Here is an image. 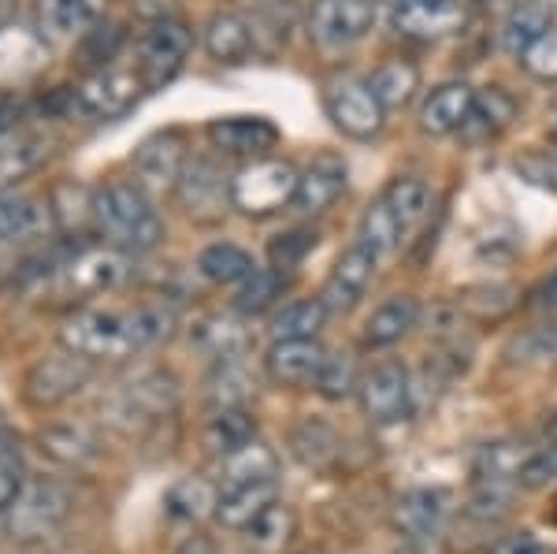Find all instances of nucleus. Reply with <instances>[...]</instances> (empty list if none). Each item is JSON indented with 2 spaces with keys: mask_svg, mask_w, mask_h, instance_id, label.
<instances>
[{
  "mask_svg": "<svg viewBox=\"0 0 557 554\" xmlns=\"http://www.w3.org/2000/svg\"><path fill=\"white\" fill-rule=\"evenodd\" d=\"M186 164H190V157H186L183 134L160 131L141 141L138 153H134V175H138L134 183H138L141 190H175Z\"/></svg>",
  "mask_w": 557,
  "mask_h": 554,
  "instance_id": "2eb2a0df",
  "label": "nucleus"
},
{
  "mask_svg": "<svg viewBox=\"0 0 557 554\" xmlns=\"http://www.w3.org/2000/svg\"><path fill=\"white\" fill-rule=\"evenodd\" d=\"M15 4H20V0H0V26L8 23V15L15 12Z\"/></svg>",
  "mask_w": 557,
  "mask_h": 554,
  "instance_id": "4d7b16f0",
  "label": "nucleus"
},
{
  "mask_svg": "<svg viewBox=\"0 0 557 554\" xmlns=\"http://www.w3.org/2000/svg\"><path fill=\"white\" fill-rule=\"evenodd\" d=\"M178 554H220V551H215V543L205 540V535H190V540L178 547Z\"/></svg>",
  "mask_w": 557,
  "mask_h": 554,
  "instance_id": "5fc2aeb1",
  "label": "nucleus"
},
{
  "mask_svg": "<svg viewBox=\"0 0 557 554\" xmlns=\"http://www.w3.org/2000/svg\"><path fill=\"white\" fill-rule=\"evenodd\" d=\"M101 20V0H38V30L49 41H75Z\"/></svg>",
  "mask_w": 557,
  "mask_h": 554,
  "instance_id": "393cba45",
  "label": "nucleus"
},
{
  "mask_svg": "<svg viewBox=\"0 0 557 554\" xmlns=\"http://www.w3.org/2000/svg\"><path fill=\"white\" fill-rule=\"evenodd\" d=\"M146 89L149 86H146V78H141L138 67L104 64V67H97L83 86H75L71 104H75L83 115H89V120L108 123V120H123V115L141 101Z\"/></svg>",
  "mask_w": 557,
  "mask_h": 554,
  "instance_id": "423d86ee",
  "label": "nucleus"
},
{
  "mask_svg": "<svg viewBox=\"0 0 557 554\" xmlns=\"http://www.w3.org/2000/svg\"><path fill=\"white\" fill-rule=\"evenodd\" d=\"M175 312L164 301L138 309H78L60 328V343L86 361H123L172 335Z\"/></svg>",
  "mask_w": 557,
  "mask_h": 554,
  "instance_id": "f257e3e1",
  "label": "nucleus"
},
{
  "mask_svg": "<svg viewBox=\"0 0 557 554\" xmlns=\"http://www.w3.org/2000/svg\"><path fill=\"white\" fill-rule=\"evenodd\" d=\"M205 49L215 64H246L257 52V26L238 12H215L205 26Z\"/></svg>",
  "mask_w": 557,
  "mask_h": 554,
  "instance_id": "b1692460",
  "label": "nucleus"
},
{
  "mask_svg": "<svg viewBox=\"0 0 557 554\" xmlns=\"http://www.w3.org/2000/svg\"><path fill=\"white\" fill-rule=\"evenodd\" d=\"M45 223V212L38 201L23 190H0V243H23V238L38 235Z\"/></svg>",
  "mask_w": 557,
  "mask_h": 554,
  "instance_id": "f704fd0d",
  "label": "nucleus"
},
{
  "mask_svg": "<svg viewBox=\"0 0 557 554\" xmlns=\"http://www.w3.org/2000/svg\"><path fill=\"white\" fill-rule=\"evenodd\" d=\"M517 306V291L506 287V283H475V287H465L457 294V309L469 312L472 320H502L509 317Z\"/></svg>",
  "mask_w": 557,
  "mask_h": 554,
  "instance_id": "58836bf2",
  "label": "nucleus"
},
{
  "mask_svg": "<svg viewBox=\"0 0 557 554\" xmlns=\"http://www.w3.org/2000/svg\"><path fill=\"white\" fill-rule=\"evenodd\" d=\"M290 532H294V514L286 510V503H275V506H268V510L260 514L253 525H249V529H246V540L253 543L257 551L275 554V551H283V547H286Z\"/></svg>",
  "mask_w": 557,
  "mask_h": 554,
  "instance_id": "37998d69",
  "label": "nucleus"
},
{
  "mask_svg": "<svg viewBox=\"0 0 557 554\" xmlns=\"http://www.w3.org/2000/svg\"><path fill=\"white\" fill-rule=\"evenodd\" d=\"M215 498H220V491H212V484H205V480H197V477H186L168 491L164 506L178 521H201L205 514H215Z\"/></svg>",
  "mask_w": 557,
  "mask_h": 554,
  "instance_id": "79ce46f5",
  "label": "nucleus"
},
{
  "mask_svg": "<svg viewBox=\"0 0 557 554\" xmlns=\"http://www.w3.org/2000/svg\"><path fill=\"white\" fill-rule=\"evenodd\" d=\"M546 517H550V525L557 529V498H554V506H550V514H546Z\"/></svg>",
  "mask_w": 557,
  "mask_h": 554,
  "instance_id": "bf43d9fd",
  "label": "nucleus"
},
{
  "mask_svg": "<svg viewBox=\"0 0 557 554\" xmlns=\"http://www.w3.org/2000/svg\"><path fill=\"white\" fill-rule=\"evenodd\" d=\"M71 514V495L60 480H26L23 495L12 503V510L4 514V529L12 540L34 543L45 540L64 525V517Z\"/></svg>",
  "mask_w": 557,
  "mask_h": 554,
  "instance_id": "39448f33",
  "label": "nucleus"
},
{
  "mask_svg": "<svg viewBox=\"0 0 557 554\" xmlns=\"http://www.w3.org/2000/svg\"><path fill=\"white\" fill-rule=\"evenodd\" d=\"M546 357L557 361V324L550 328V332H546Z\"/></svg>",
  "mask_w": 557,
  "mask_h": 554,
  "instance_id": "6e6d98bb",
  "label": "nucleus"
},
{
  "mask_svg": "<svg viewBox=\"0 0 557 554\" xmlns=\"http://www.w3.org/2000/svg\"><path fill=\"white\" fill-rule=\"evenodd\" d=\"M242 387H246V369H242L238 357L215 361V377L209 380V398H215L220 406H242Z\"/></svg>",
  "mask_w": 557,
  "mask_h": 554,
  "instance_id": "8fccbe9b",
  "label": "nucleus"
},
{
  "mask_svg": "<svg viewBox=\"0 0 557 554\" xmlns=\"http://www.w3.org/2000/svg\"><path fill=\"white\" fill-rule=\"evenodd\" d=\"M253 257L249 249H242L238 243H212L201 249L197 257V272L205 275L209 283H242L246 275H253Z\"/></svg>",
  "mask_w": 557,
  "mask_h": 554,
  "instance_id": "c9c22d12",
  "label": "nucleus"
},
{
  "mask_svg": "<svg viewBox=\"0 0 557 554\" xmlns=\"http://www.w3.org/2000/svg\"><path fill=\"white\" fill-rule=\"evenodd\" d=\"M383 198H386V205H391L394 212H398L406 235H409V231H417L420 223L428 220V212H431V186L420 175H398L391 186H386Z\"/></svg>",
  "mask_w": 557,
  "mask_h": 554,
  "instance_id": "e433bc0d",
  "label": "nucleus"
},
{
  "mask_svg": "<svg viewBox=\"0 0 557 554\" xmlns=\"http://www.w3.org/2000/svg\"><path fill=\"white\" fill-rule=\"evenodd\" d=\"M49 64V45L41 30H26L20 23L0 26V86H20L41 75Z\"/></svg>",
  "mask_w": 557,
  "mask_h": 554,
  "instance_id": "a211bd4d",
  "label": "nucleus"
},
{
  "mask_svg": "<svg viewBox=\"0 0 557 554\" xmlns=\"http://www.w3.org/2000/svg\"><path fill=\"white\" fill-rule=\"evenodd\" d=\"M517 172L528 183L543 186V190H557V146L554 149H535V153L517 160Z\"/></svg>",
  "mask_w": 557,
  "mask_h": 554,
  "instance_id": "3c124183",
  "label": "nucleus"
},
{
  "mask_svg": "<svg viewBox=\"0 0 557 554\" xmlns=\"http://www.w3.org/2000/svg\"><path fill=\"white\" fill-rule=\"evenodd\" d=\"M401 238H406V227H401L398 212L386 205V198H375L368 209L361 212V227H357V243H364L372 249L375 257H391L394 249L401 246Z\"/></svg>",
  "mask_w": 557,
  "mask_h": 554,
  "instance_id": "2f4dec72",
  "label": "nucleus"
},
{
  "mask_svg": "<svg viewBox=\"0 0 557 554\" xmlns=\"http://www.w3.org/2000/svg\"><path fill=\"white\" fill-rule=\"evenodd\" d=\"M550 12L554 8L546 4V0H517L506 12V20H502V45H506L513 57H520L539 34L550 30Z\"/></svg>",
  "mask_w": 557,
  "mask_h": 554,
  "instance_id": "c85d7f7f",
  "label": "nucleus"
},
{
  "mask_svg": "<svg viewBox=\"0 0 557 554\" xmlns=\"http://www.w3.org/2000/svg\"><path fill=\"white\" fill-rule=\"evenodd\" d=\"M517 115V101L506 94L502 86H491L487 97H475V112L469 120V127H483L487 134H498L509 127V120ZM465 127V131H469Z\"/></svg>",
  "mask_w": 557,
  "mask_h": 554,
  "instance_id": "49530a36",
  "label": "nucleus"
},
{
  "mask_svg": "<svg viewBox=\"0 0 557 554\" xmlns=\"http://www.w3.org/2000/svg\"><path fill=\"white\" fill-rule=\"evenodd\" d=\"M475 89L469 83H443L428 94V101L420 104V131L446 138V134H461L469 127L475 112Z\"/></svg>",
  "mask_w": 557,
  "mask_h": 554,
  "instance_id": "aec40b11",
  "label": "nucleus"
},
{
  "mask_svg": "<svg viewBox=\"0 0 557 554\" xmlns=\"http://www.w3.org/2000/svg\"><path fill=\"white\" fill-rule=\"evenodd\" d=\"M127 254L115 246H83L67 257V261L57 264L52 280H57V291L64 298L75 301H89L101 298V294H112L127 280Z\"/></svg>",
  "mask_w": 557,
  "mask_h": 554,
  "instance_id": "20e7f679",
  "label": "nucleus"
},
{
  "mask_svg": "<svg viewBox=\"0 0 557 554\" xmlns=\"http://www.w3.org/2000/svg\"><path fill=\"white\" fill-rule=\"evenodd\" d=\"M26 488V461L23 446L12 440V432L0 440V514L12 510V503L23 495Z\"/></svg>",
  "mask_w": 557,
  "mask_h": 554,
  "instance_id": "a18cd8bd",
  "label": "nucleus"
},
{
  "mask_svg": "<svg viewBox=\"0 0 557 554\" xmlns=\"http://www.w3.org/2000/svg\"><path fill=\"white\" fill-rule=\"evenodd\" d=\"M327 361L320 338H275L264 357V369L278 387H317V377Z\"/></svg>",
  "mask_w": 557,
  "mask_h": 554,
  "instance_id": "f3484780",
  "label": "nucleus"
},
{
  "mask_svg": "<svg viewBox=\"0 0 557 554\" xmlns=\"http://www.w3.org/2000/svg\"><path fill=\"white\" fill-rule=\"evenodd\" d=\"M278 503V480H253V484H223L215 498V517L220 525L235 532H246L268 506Z\"/></svg>",
  "mask_w": 557,
  "mask_h": 554,
  "instance_id": "5701e85b",
  "label": "nucleus"
},
{
  "mask_svg": "<svg viewBox=\"0 0 557 554\" xmlns=\"http://www.w3.org/2000/svg\"><path fill=\"white\" fill-rule=\"evenodd\" d=\"M375 268H380V257L372 254L364 243H354L343 249V257L331 268V275L323 280V291H320V301L327 306L331 312H349L361 306V298L368 294L375 280Z\"/></svg>",
  "mask_w": 557,
  "mask_h": 554,
  "instance_id": "4468645a",
  "label": "nucleus"
},
{
  "mask_svg": "<svg viewBox=\"0 0 557 554\" xmlns=\"http://www.w3.org/2000/svg\"><path fill=\"white\" fill-rule=\"evenodd\" d=\"M361 387V377H357V365L349 354H327V361H323L320 377H317V391L327 402H343L349 398L354 391Z\"/></svg>",
  "mask_w": 557,
  "mask_h": 554,
  "instance_id": "c03bdc74",
  "label": "nucleus"
},
{
  "mask_svg": "<svg viewBox=\"0 0 557 554\" xmlns=\"http://www.w3.org/2000/svg\"><path fill=\"white\" fill-rule=\"evenodd\" d=\"M190 49H194L190 26L172 20V15L152 20L149 30L138 38V71H141V78H146V86L157 89V86L172 83L178 71H183Z\"/></svg>",
  "mask_w": 557,
  "mask_h": 554,
  "instance_id": "6e6552de",
  "label": "nucleus"
},
{
  "mask_svg": "<svg viewBox=\"0 0 557 554\" xmlns=\"http://www.w3.org/2000/svg\"><path fill=\"white\" fill-rule=\"evenodd\" d=\"M550 138H554V146H557V101H554V127H550Z\"/></svg>",
  "mask_w": 557,
  "mask_h": 554,
  "instance_id": "13d9d810",
  "label": "nucleus"
},
{
  "mask_svg": "<svg viewBox=\"0 0 557 554\" xmlns=\"http://www.w3.org/2000/svg\"><path fill=\"white\" fill-rule=\"evenodd\" d=\"M290 451H294V458L305 461V466L323 469L338 454V440H335V432H331L327 424L312 421V417H309V421H301L290 432Z\"/></svg>",
  "mask_w": 557,
  "mask_h": 554,
  "instance_id": "a19ab883",
  "label": "nucleus"
},
{
  "mask_svg": "<svg viewBox=\"0 0 557 554\" xmlns=\"http://www.w3.org/2000/svg\"><path fill=\"white\" fill-rule=\"evenodd\" d=\"M309 249H317V231H309V227H294V231H286V235H278L275 243L268 246V257H272V268H278V272H286V268L301 264Z\"/></svg>",
  "mask_w": 557,
  "mask_h": 554,
  "instance_id": "09e8293b",
  "label": "nucleus"
},
{
  "mask_svg": "<svg viewBox=\"0 0 557 554\" xmlns=\"http://www.w3.org/2000/svg\"><path fill=\"white\" fill-rule=\"evenodd\" d=\"M209 141L227 157L260 160L278 146V127L264 115H220L209 123Z\"/></svg>",
  "mask_w": 557,
  "mask_h": 554,
  "instance_id": "dca6fc26",
  "label": "nucleus"
},
{
  "mask_svg": "<svg viewBox=\"0 0 557 554\" xmlns=\"http://www.w3.org/2000/svg\"><path fill=\"white\" fill-rule=\"evenodd\" d=\"M375 23V0H312L309 38L323 49H346L361 41Z\"/></svg>",
  "mask_w": 557,
  "mask_h": 554,
  "instance_id": "f8f14e48",
  "label": "nucleus"
},
{
  "mask_svg": "<svg viewBox=\"0 0 557 554\" xmlns=\"http://www.w3.org/2000/svg\"><path fill=\"white\" fill-rule=\"evenodd\" d=\"M327 306L320 298H298L286 301L272 317V338H317L320 328L327 324Z\"/></svg>",
  "mask_w": 557,
  "mask_h": 554,
  "instance_id": "4c0bfd02",
  "label": "nucleus"
},
{
  "mask_svg": "<svg viewBox=\"0 0 557 554\" xmlns=\"http://www.w3.org/2000/svg\"><path fill=\"white\" fill-rule=\"evenodd\" d=\"M178 406V383L172 372L149 369L141 377H134L120 395L112 398V421L115 424H152L160 417H168Z\"/></svg>",
  "mask_w": 557,
  "mask_h": 554,
  "instance_id": "9d476101",
  "label": "nucleus"
},
{
  "mask_svg": "<svg viewBox=\"0 0 557 554\" xmlns=\"http://www.w3.org/2000/svg\"><path fill=\"white\" fill-rule=\"evenodd\" d=\"M323 109H327V120L354 141H368L383 131L386 109L380 97H375L368 78H357V75L331 78V83L323 86Z\"/></svg>",
  "mask_w": 557,
  "mask_h": 554,
  "instance_id": "0eeeda50",
  "label": "nucleus"
},
{
  "mask_svg": "<svg viewBox=\"0 0 557 554\" xmlns=\"http://www.w3.org/2000/svg\"><path fill=\"white\" fill-rule=\"evenodd\" d=\"M8 435V424H4V414H0V440Z\"/></svg>",
  "mask_w": 557,
  "mask_h": 554,
  "instance_id": "052dcab7",
  "label": "nucleus"
},
{
  "mask_svg": "<svg viewBox=\"0 0 557 554\" xmlns=\"http://www.w3.org/2000/svg\"><path fill=\"white\" fill-rule=\"evenodd\" d=\"M546 4H550V8H557V0H546Z\"/></svg>",
  "mask_w": 557,
  "mask_h": 554,
  "instance_id": "680f3d73",
  "label": "nucleus"
},
{
  "mask_svg": "<svg viewBox=\"0 0 557 554\" xmlns=\"http://www.w3.org/2000/svg\"><path fill=\"white\" fill-rule=\"evenodd\" d=\"M491 554H557V543H546V540H539L535 532L520 529V532H509L506 540L494 543Z\"/></svg>",
  "mask_w": 557,
  "mask_h": 554,
  "instance_id": "603ef678",
  "label": "nucleus"
},
{
  "mask_svg": "<svg viewBox=\"0 0 557 554\" xmlns=\"http://www.w3.org/2000/svg\"><path fill=\"white\" fill-rule=\"evenodd\" d=\"M278 477V458H275V451L268 443H246V446H238L235 454H227L223 458V480H220V488L223 484H253V480H275Z\"/></svg>",
  "mask_w": 557,
  "mask_h": 554,
  "instance_id": "72a5a7b5",
  "label": "nucleus"
},
{
  "mask_svg": "<svg viewBox=\"0 0 557 554\" xmlns=\"http://www.w3.org/2000/svg\"><path fill=\"white\" fill-rule=\"evenodd\" d=\"M372 89L375 97L383 101V109H406V104L417 97L420 89V67L412 60H401V57H391L383 60L380 67L372 71Z\"/></svg>",
  "mask_w": 557,
  "mask_h": 554,
  "instance_id": "7c9ffc66",
  "label": "nucleus"
},
{
  "mask_svg": "<svg viewBox=\"0 0 557 554\" xmlns=\"http://www.w3.org/2000/svg\"><path fill=\"white\" fill-rule=\"evenodd\" d=\"M194 343H197V350H205L212 361H227V357H242V350L249 346V335H246V328H242V320L215 312V317H205L201 324L194 328Z\"/></svg>",
  "mask_w": 557,
  "mask_h": 554,
  "instance_id": "473e14b6",
  "label": "nucleus"
},
{
  "mask_svg": "<svg viewBox=\"0 0 557 554\" xmlns=\"http://www.w3.org/2000/svg\"><path fill=\"white\" fill-rule=\"evenodd\" d=\"M257 440V417L249 414L246 406H220V414L212 417L209 428H205V443H209L212 454L227 458L238 446Z\"/></svg>",
  "mask_w": 557,
  "mask_h": 554,
  "instance_id": "c756f323",
  "label": "nucleus"
},
{
  "mask_svg": "<svg viewBox=\"0 0 557 554\" xmlns=\"http://www.w3.org/2000/svg\"><path fill=\"white\" fill-rule=\"evenodd\" d=\"M420 320V301L412 294H391L383 306L372 309V317L364 320L361 343L372 346V350H383V346L401 343Z\"/></svg>",
  "mask_w": 557,
  "mask_h": 554,
  "instance_id": "a878e982",
  "label": "nucleus"
},
{
  "mask_svg": "<svg viewBox=\"0 0 557 554\" xmlns=\"http://www.w3.org/2000/svg\"><path fill=\"white\" fill-rule=\"evenodd\" d=\"M45 153L41 138L20 127H4L0 131V190L15 186L23 175H30L38 168V160Z\"/></svg>",
  "mask_w": 557,
  "mask_h": 554,
  "instance_id": "cd10ccee",
  "label": "nucleus"
},
{
  "mask_svg": "<svg viewBox=\"0 0 557 554\" xmlns=\"http://www.w3.org/2000/svg\"><path fill=\"white\" fill-rule=\"evenodd\" d=\"M532 306L535 309H557V268L532 291Z\"/></svg>",
  "mask_w": 557,
  "mask_h": 554,
  "instance_id": "864d4df0",
  "label": "nucleus"
},
{
  "mask_svg": "<svg viewBox=\"0 0 557 554\" xmlns=\"http://www.w3.org/2000/svg\"><path fill=\"white\" fill-rule=\"evenodd\" d=\"M283 272L278 268H253V275L238 283V294H235V309L246 312V317H257V312L272 309L278 298H283Z\"/></svg>",
  "mask_w": 557,
  "mask_h": 554,
  "instance_id": "ea45409f",
  "label": "nucleus"
},
{
  "mask_svg": "<svg viewBox=\"0 0 557 554\" xmlns=\"http://www.w3.org/2000/svg\"><path fill=\"white\" fill-rule=\"evenodd\" d=\"M298 178L301 172L290 160H278V157L249 160V164L231 178V205H235L242 217H253V220L275 217L286 205H294Z\"/></svg>",
  "mask_w": 557,
  "mask_h": 554,
  "instance_id": "7ed1b4c3",
  "label": "nucleus"
},
{
  "mask_svg": "<svg viewBox=\"0 0 557 554\" xmlns=\"http://www.w3.org/2000/svg\"><path fill=\"white\" fill-rule=\"evenodd\" d=\"M175 194L194 220H215L223 212V201H231V183L212 160H190Z\"/></svg>",
  "mask_w": 557,
  "mask_h": 554,
  "instance_id": "412c9836",
  "label": "nucleus"
},
{
  "mask_svg": "<svg viewBox=\"0 0 557 554\" xmlns=\"http://www.w3.org/2000/svg\"><path fill=\"white\" fill-rule=\"evenodd\" d=\"M446 514H450V491L443 488H412L406 495L394 498L391 525L398 529L406 540H428L443 529Z\"/></svg>",
  "mask_w": 557,
  "mask_h": 554,
  "instance_id": "6ab92c4d",
  "label": "nucleus"
},
{
  "mask_svg": "<svg viewBox=\"0 0 557 554\" xmlns=\"http://www.w3.org/2000/svg\"><path fill=\"white\" fill-rule=\"evenodd\" d=\"M94 227L123 254H149L164 238V223L138 183H108L94 194Z\"/></svg>",
  "mask_w": 557,
  "mask_h": 554,
  "instance_id": "f03ea898",
  "label": "nucleus"
},
{
  "mask_svg": "<svg viewBox=\"0 0 557 554\" xmlns=\"http://www.w3.org/2000/svg\"><path fill=\"white\" fill-rule=\"evenodd\" d=\"M361 409L372 424H401L417 406V387L401 361H383L361 380L357 387Z\"/></svg>",
  "mask_w": 557,
  "mask_h": 554,
  "instance_id": "1a4fd4ad",
  "label": "nucleus"
},
{
  "mask_svg": "<svg viewBox=\"0 0 557 554\" xmlns=\"http://www.w3.org/2000/svg\"><path fill=\"white\" fill-rule=\"evenodd\" d=\"M469 20L465 0H394L391 26L409 41L454 38Z\"/></svg>",
  "mask_w": 557,
  "mask_h": 554,
  "instance_id": "ddd939ff",
  "label": "nucleus"
},
{
  "mask_svg": "<svg viewBox=\"0 0 557 554\" xmlns=\"http://www.w3.org/2000/svg\"><path fill=\"white\" fill-rule=\"evenodd\" d=\"M89 365L94 361L78 357L75 350H67V346H64V354H49V357H41V361H34L23 380L26 402H30V406H41V409L67 402L71 395H78V391L86 387L89 377H94Z\"/></svg>",
  "mask_w": 557,
  "mask_h": 554,
  "instance_id": "9b49d317",
  "label": "nucleus"
},
{
  "mask_svg": "<svg viewBox=\"0 0 557 554\" xmlns=\"http://www.w3.org/2000/svg\"><path fill=\"white\" fill-rule=\"evenodd\" d=\"M520 67L532 78H539V83H557V30L554 26L546 34H539V38L520 52Z\"/></svg>",
  "mask_w": 557,
  "mask_h": 554,
  "instance_id": "de8ad7c7",
  "label": "nucleus"
},
{
  "mask_svg": "<svg viewBox=\"0 0 557 554\" xmlns=\"http://www.w3.org/2000/svg\"><path fill=\"white\" fill-rule=\"evenodd\" d=\"M346 190V160L335 153H320L298 178V194H294V209L305 217H320L331 205L343 198Z\"/></svg>",
  "mask_w": 557,
  "mask_h": 554,
  "instance_id": "4be33fe9",
  "label": "nucleus"
},
{
  "mask_svg": "<svg viewBox=\"0 0 557 554\" xmlns=\"http://www.w3.org/2000/svg\"><path fill=\"white\" fill-rule=\"evenodd\" d=\"M38 446L45 458L60 461V466H75V469L97 458V435L89 432L86 424H75V421L45 424L38 432Z\"/></svg>",
  "mask_w": 557,
  "mask_h": 554,
  "instance_id": "bb28decb",
  "label": "nucleus"
}]
</instances>
